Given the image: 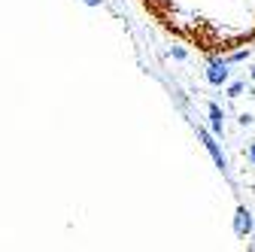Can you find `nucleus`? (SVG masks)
<instances>
[{
    "mask_svg": "<svg viewBox=\"0 0 255 252\" xmlns=\"http://www.w3.org/2000/svg\"><path fill=\"white\" fill-rule=\"evenodd\" d=\"M234 231H237V237L252 234V213L246 207H237V213H234Z\"/></svg>",
    "mask_w": 255,
    "mask_h": 252,
    "instance_id": "obj_2",
    "label": "nucleus"
},
{
    "mask_svg": "<svg viewBox=\"0 0 255 252\" xmlns=\"http://www.w3.org/2000/svg\"><path fill=\"white\" fill-rule=\"evenodd\" d=\"M249 158H252V164H255V146H249Z\"/></svg>",
    "mask_w": 255,
    "mask_h": 252,
    "instance_id": "obj_8",
    "label": "nucleus"
},
{
    "mask_svg": "<svg viewBox=\"0 0 255 252\" xmlns=\"http://www.w3.org/2000/svg\"><path fill=\"white\" fill-rule=\"evenodd\" d=\"M252 76H255V70H252Z\"/></svg>",
    "mask_w": 255,
    "mask_h": 252,
    "instance_id": "obj_10",
    "label": "nucleus"
},
{
    "mask_svg": "<svg viewBox=\"0 0 255 252\" xmlns=\"http://www.w3.org/2000/svg\"><path fill=\"white\" fill-rule=\"evenodd\" d=\"M85 3H88V6H98V3H101V0H85Z\"/></svg>",
    "mask_w": 255,
    "mask_h": 252,
    "instance_id": "obj_9",
    "label": "nucleus"
},
{
    "mask_svg": "<svg viewBox=\"0 0 255 252\" xmlns=\"http://www.w3.org/2000/svg\"><path fill=\"white\" fill-rule=\"evenodd\" d=\"M207 82L210 85H225L228 82V61H210V67H207Z\"/></svg>",
    "mask_w": 255,
    "mask_h": 252,
    "instance_id": "obj_1",
    "label": "nucleus"
},
{
    "mask_svg": "<svg viewBox=\"0 0 255 252\" xmlns=\"http://www.w3.org/2000/svg\"><path fill=\"white\" fill-rule=\"evenodd\" d=\"M228 94H231V98H240V94H243V82H234V85L228 88Z\"/></svg>",
    "mask_w": 255,
    "mask_h": 252,
    "instance_id": "obj_5",
    "label": "nucleus"
},
{
    "mask_svg": "<svg viewBox=\"0 0 255 252\" xmlns=\"http://www.w3.org/2000/svg\"><path fill=\"white\" fill-rule=\"evenodd\" d=\"M173 58H179V61H182V58H185V49H179V46H173Z\"/></svg>",
    "mask_w": 255,
    "mask_h": 252,
    "instance_id": "obj_7",
    "label": "nucleus"
},
{
    "mask_svg": "<svg viewBox=\"0 0 255 252\" xmlns=\"http://www.w3.org/2000/svg\"><path fill=\"white\" fill-rule=\"evenodd\" d=\"M198 137H201V140H204V146L210 149V155H213V161H216L219 167H225V155H222V152H219V146H216V140H213V134H210V131H198Z\"/></svg>",
    "mask_w": 255,
    "mask_h": 252,
    "instance_id": "obj_3",
    "label": "nucleus"
},
{
    "mask_svg": "<svg viewBox=\"0 0 255 252\" xmlns=\"http://www.w3.org/2000/svg\"><path fill=\"white\" fill-rule=\"evenodd\" d=\"M210 128H213V134H222V128H225V116H222V110L216 104H210Z\"/></svg>",
    "mask_w": 255,
    "mask_h": 252,
    "instance_id": "obj_4",
    "label": "nucleus"
},
{
    "mask_svg": "<svg viewBox=\"0 0 255 252\" xmlns=\"http://www.w3.org/2000/svg\"><path fill=\"white\" fill-rule=\"evenodd\" d=\"M246 58H249V49H240V52H234L228 61H246Z\"/></svg>",
    "mask_w": 255,
    "mask_h": 252,
    "instance_id": "obj_6",
    "label": "nucleus"
}]
</instances>
